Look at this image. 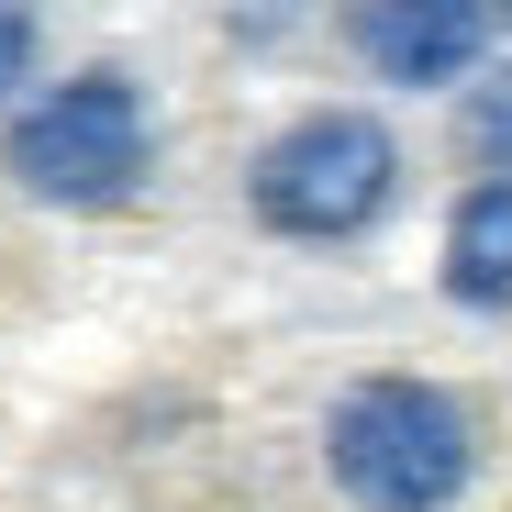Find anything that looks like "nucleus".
<instances>
[{"label":"nucleus","mask_w":512,"mask_h":512,"mask_svg":"<svg viewBox=\"0 0 512 512\" xmlns=\"http://www.w3.org/2000/svg\"><path fill=\"white\" fill-rule=\"evenodd\" d=\"M446 290L468 312H512V179H479L446 223Z\"/></svg>","instance_id":"39448f33"},{"label":"nucleus","mask_w":512,"mask_h":512,"mask_svg":"<svg viewBox=\"0 0 512 512\" xmlns=\"http://www.w3.org/2000/svg\"><path fill=\"white\" fill-rule=\"evenodd\" d=\"M23 67H34V23L12 12V0H0V101L23 90Z\"/></svg>","instance_id":"0eeeda50"},{"label":"nucleus","mask_w":512,"mask_h":512,"mask_svg":"<svg viewBox=\"0 0 512 512\" xmlns=\"http://www.w3.org/2000/svg\"><path fill=\"white\" fill-rule=\"evenodd\" d=\"M468 156L490 167V179H512V67L468 90Z\"/></svg>","instance_id":"423d86ee"},{"label":"nucleus","mask_w":512,"mask_h":512,"mask_svg":"<svg viewBox=\"0 0 512 512\" xmlns=\"http://www.w3.org/2000/svg\"><path fill=\"white\" fill-rule=\"evenodd\" d=\"M12 179L56 212H101V201H134L145 179V101L134 78H67V90H45L23 123H12Z\"/></svg>","instance_id":"7ed1b4c3"},{"label":"nucleus","mask_w":512,"mask_h":512,"mask_svg":"<svg viewBox=\"0 0 512 512\" xmlns=\"http://www.w3.org/2000/svg\"><path fill=\"white\" fill-rule=\"evenodd\" d=\"M390 190H401V145H390V123H368V112H301L290 134H268L256 167H245L256 223H268V234H301V245L368 234V223L390 212Z\"/></svg>","instance_id":"f03ea898"},{"label":"nucleus","mask_w":512,"mask_h":512,"mask_svg":"<svg viewBox=\"0 0 512 512\" xmlns=\"http://www.w3.org/2000/svg\"><path fill=\"white\" fill-rule=\"evenodd\" d=\"M346 34H357V56L390 90H446L490 45V0H357Z\"/></svg>","instance_id":"20e7f679"},{"label":"nucleus","mask_w":512,"mask_h":512,"mask_svg":"<svg viewBox=\"0 0 512 512\" xmlns=\"http://www.w3.org/2000/svg\"><path fill=\"white\" fill-rule=\"evenodd\" d=\"M323 468L368 512H446L479 468V435L435 379H357L323 412Z\"/></svg>","instance_id":"f257e3e1"}]
</instances>
